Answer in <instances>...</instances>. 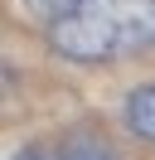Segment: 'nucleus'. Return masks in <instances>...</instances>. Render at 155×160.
<instances>
[{
	"mask_svg": "<svg viewBox=\"0 0 155 160\" xmlns=\"http://www.w3.org/2000/svg\"><path fill=\"white\" fill-rule=\"evenodd\" d=\"M48 44L68 63H112L155 49V0H78L48 20Z\"/></svg>",
	"mask_w": 155,
	"mask_h": 160,
	"instance_id": "nucleus-1",
	"label": "nucleus"
},
{
	"mask_svg": "<svg viewBox=\"0 0 155 160\" xmlns=\"http://www.w3.org/2000/svg\"><path fill=\"white\" fill-rule=\"evenodd\" d=\"M15 160H116L97 141H63V146H24Z\"/></svg>",
	"mask_w": 155,
	"mask_h": 160,
	"instance_id": "nucleus-2",
	"label": "nucleus"
},
{
	"mask_svg": "<svg viewBox=\"0 0 155 160\" xmlns=\"http://www.w3.org/2000/svg\"><path fill=\"white\" fill-rule=\"evenodd\" d=\"M126 126H131V136L155 141V82H145L126 97Z\"/></svg>",
	"mask_w": 155,
	"mask_h": 160,
	"instance_id": "nucleus-3",
	"label": "nucleus"
},
{
	"mask_svg": "<svg viewBox=\"0 0 155 160\" xmlns=\"http://www.w3.org/2000/svg\"><path fill=\"white\" fill-rule=\"evenodd\" d=\"M24 5H29V10H39V15H44V20H58V15H63V10H73L78 0H24Z\"/></svg>",
	"mask_w": 155,
	"mask_h": 160,
	"instance_id": "nucleus-4",
	"label": "nucleus"
}]
</instances>
